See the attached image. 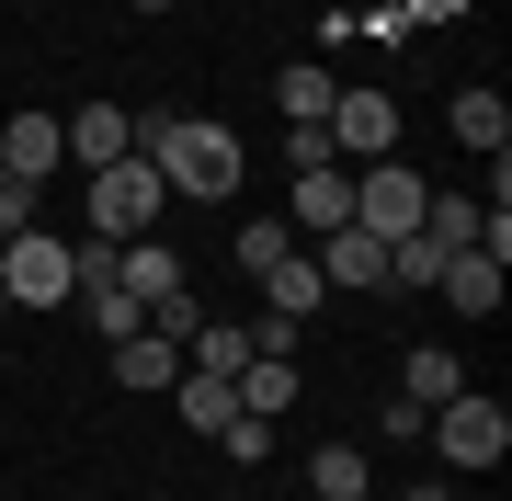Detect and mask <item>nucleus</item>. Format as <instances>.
Instances as JSON below:
<instances>
[{
    "mask_svg": "<svg viewBox=\"0 0 512 501\" xmlns=\"http://www.w3.org/2000/svg\"><path fill=\"white\" fill-rule=\"evenodd\" d=\"M137 160L160 171V194H239V137L205 114H137Z\"/></svg>",
    "mask_w": 512,
    "mask_h": 501,
    "instance_id": "f257e3e1",
    "label": "nucleus"
},
{
    "mask_svg": "<svg viewBox=\"0 0 512 501\" xmlns=\"http://www.w3.org/2000/svg\"><path fill=\"white\" fill-rule=\"evenodd\" d=\"M0 319H12V297H0Z\"/></svg>",
    "mask_w": 512,
    "mask_h": 501,
    "instance_id": "c85d7f7f",
    "label": "nucleus"
},
{
    "mask_svg": "<svg viewBox=\"0 0 512 501\" xmlns=\"http://www.w3.org/2000/svg\"><path fill=\"white\" fill-rule=\"evenodd\" d=\"M456 137L501 160V149H512V103H501V92H456Z\"/></svg>",
    "mask_w": 512,
    "mask_h": 501,
    "instance_id": "a211bd4d",
    "label": "nucleus"
},
{
    "mask_svg": "<svg viewBox=\"0 0 512 501\" xmlns=\"http://www.w3.org/2000/svg\"><path fill=\"white\" fill-rule=\"evenodd\" d=\"M0 297H12V308H57V297H69V240H46V228L0 240Z\"/></svg>",
    "mask_w": 512,
    "mask_h": 501,
    "instance_id": "423d86ee",
    "label": "nucleus"
},
{
    "mask_svg": "<svg viewBox=\"0 0 512 501\" xmlns=\"http://www.w3.org/2000/svg\"><path fill=\"white\" fill-rule=\"evenodd\" d=\"M342 217H353V160H319V171H296V228L319 240V228H342Z\"/></svg>",
    "mask_w": 512,
    "mask_h": 501,
    "instance_id": "ddd939ff",
    "label": "nucleus"
},
{
    "mask_svg": "<svg viewBox=\"0 0 512 501\" xmlns=\"http://www.w3.org/2000/svg\"><path fill=\"white\" fill-rule=\"evenodd\" d=\"M456 388H467V365H456V342H421V353H410V365H399V399L421 410V422H433V410H444V399H456Z\"/></svg>",
    "mask_w": 512,
    "mask_h": 501,
    "instance_id": "9b49d317",
    "label": "nucleus"
},
{
    "mask_svg": "<svg viewBox=\"0 0 512 501\" xmlns=\"http://www.w3.org/2000/svg\"><path fill=\"white\" fill-rule=\"evenodd\" d=\"M308 490L319 501H365V445H319L308 456Z\"/></svg>",
    "mask_w": 512,
    "mask_h": 501,
    "instance_id": "6ab92c4d",
    "label": "nucleus"
},
{
    "mask_svg": "<svg viewBox=\"0 0 512 501\" xmlns=\"http://www.w3.org/2000/svg\"><path fill=\"white\" fill-rule=\"evenodd\" d=\"M330 92H342V69H274V103H285V126H319Z\"/></svg>",
    "mask_w": 512,
    "mask_h": 501,
    "instance_id": "f3484780",
    "label": "nucleus"
},
{
    "mask_svg": "<svg viewBox=\"0 0 512 501\" xmlns=\"http://www.w3.org/2000/svg\"><path fill=\"white\" fill-rule=\"evenodd\" d=\"M160 171H148V160H103L92 171V228H103V240H148V228H160Z\"/></svg>",
    "mask_w": 512,
    "mask_h": 501,
    "instance_id": "39448f33",
    "label": "nucleus"
},
{
    "mask_svg": "<svg viewBox=\"0 0 512 501\" xmlns=\"http://www.w3.org/2000/svg\"><path fill=\"white\" fill-rule=\"evenodd\" d=\"M228 388H239V410H251V422H285V410H296V353H251Z\"/></svg>",
    "mask_w": 512,
    "mask_h": 501,
    "instance_id": "f8f14e48",
    "label": "nucleus"
},
{
    "mask_svg": "<svg viewBox=\"0 0 512 501\" xmlns=\"http://www.w3.org/2000/svg\"><path fill=\"white\" fill-rule=\"evenodd\" d=\"M262 297H274V319H319L330 285H319V262H308V251H285L274 274H262Z\"/></svg>",
    "mask_w": 512,
    "mask_h": 501,
    "instance_id": "dca6fc26",
    "label": "nucleus"
},
{
    "mask_svg": "<svg viewBox=\"0 0 512 501\" xmlns=\"http://www.w3.org/2000/svg\"><path fill=\"white\" fill-rule=\"evenodd\" d=\"M183 365H205V376H239V365H251V331H228V319H205V331L183 342Z\"/></svg>",
    "mask_w": 512,
    "mask_h": 501,
    "instance_id": "aec40b11",
    "label": "nucleus"
},
{
    "mask_svg": "<svg viewBox=\"0 0 512 501\" xmlns=\"http://www.w3.org/2000/svg\"><path fill=\"white\" fill-rule=\"evenodd\" d=\"M421 433L444 445V467H501V445H512V410H501L490 388H456V399L433 410V422H421Z\"/></svg>",
    "mask_w": 512,
    "mask_h": 501,
    "instance_id": "f03ea898",
    "label": "nucleus"
},
{
    "mask_svg": "<svg viewBox=\"0 0 512 501\" xmlns=\"http://www.w3.org/2000/svg\"><path fill=\"white\" fill-rule=\"evenodd\" d=\"M421 205H433V183H421L410 160H365L353 171V228H376V240H410Z\"/></svg>",
    "mask_w": 512,
    "mask_h": 501,
    "instance_id": "20e7f679",
    "label": "nucleus"
},
{
    "mask_svg": "<svg viewBox=\"0 0 512 501\" xmlns=\"http://www.w3.org/2000/svg\"><path fill=\"white\" fill-rule=\"evenodd\" d=\"M0 183H12V171H0Z\"/></svg>",
    "mask_w": 512,
    "mask_h": 501,
    "instance_id": "c756f323",
    "label": "nucleus"
},
{
    "mask_svg": "<svg viewBox=\"0 0 512 501\" xmlns=\"http://www.w3.org/2000/svg\"><path fill=\"white\" fill-rule=\"evenodd\" d=\"M501 285H512V262H490V251H444L433 297L456 308V319H501Z\"/></svg>",
    "mask_w": 512,
    "mask_h": 501,
    "instance_id": "6e6552de",
    "label": "nucleus"
},
{
    "mask_svg": "<svg viewBox=\"0 0 512 501\" xmlns=\"http://www.w3.org/2000/svg\"><path fill=\"white\" fill-rule=\"evenodd\" d=\"M148 331H160V342H194V331H205V297H194V285H171V297H148Z\"/></svg>",
    "mask_w": 512,
    "mask_h": 501,
    "instance_id": "5701e85b",
    "label": "nucleus"
},
{
    "mask_svg": "<svg viewBox=\"0 0 512 501\" xmlns=\"http://www.w3.org/2000/svg\"><path fill=\"white\" fill-rule=\"evenodd\" d=\"M57 160H69V137H57V114H12V126H0V171H12V183H46Z\"/></svg>",
    "mask_w": 512,
    "mask_h": 501,
    "instance_id": "1a4fd4ad",
    "label": "nucleus"
},
{
    "mask_svg": "<svg viewBox=\"0 0 512 501\" xmlns=\"http://www.w3.org/2000/svg\"><path fill=\"white\" fill-rule=\"evenodd\" d=\"M319 137H330L342 160H387V149H399V92L342 80V92H330V114H319Z\"/></svg>",
    "mask_w": 512,
    "mask_h": 501,
    "instance_id": "7ed1b4c3",
    "label": "nucleus"
},
{
    "mask_svg": "<svg viewBox=\"0 0 512 501\" xmlns=\"http://www.w3.org/2000/svg\"><path fill=\"white\" fill-rule=\"evenodd\" d=\"M308 262H319L330 297H387V240H376V228H353V217H342V228H319V251H308Z\"/></svg>",
    "mask_w": 512,
    "mask_h": 501,
    "instance_id": "0eeeda50",
    "label": "nucleus"
},
{
    "mask_svg": "<svg viewBox=\"0 0 512 501\" xmlns=\"http://www.w3.org/2000/svg\"><path fill=\"white\" fill-rule=\"evenodd\" d=\"M285 251H296V228H285V217H262V228H239V274H274Z\"/></svg>",
    "mask_w": 512,
    "mask_h": 501,
    "instance_id": "b1692460",
    "label": "nucleus"
},
{
    "mask_svg": "<svg viewBox=\"0 0 512 501\" xmlns=\"http://www.w3.org/2000/svg\"><path fill=\"white\" fill-rule=\"evenodd\" d=\"M171 399H183V422H194V433H228V422H239V388H228V376H205V365L171 376Z\"/></svg>",
    "mask_w": 512,
    "mask_h": 501,
    "instance_id": "4468645a",
    "label": "nucleus"
},
{
    "mask_svg": "<svg viewBox=\"0 0 512 501\" xmlns=\"http://www.w3.org/2000/svg\"><path fill=\"white\" fill-rule=\"evenodd\" d=\"M35 228V183H0V240H23Z\"/></svg>",
    "mask_w": 512,
    "mask_h": 501,
    "instance_id": "a878e982",
    "label": "nucleus"
},
{
    "mask_svg": "<svg viewBox=\"0 0 512 501\" xmlns=\"http://www.w3.org/2000/svg\"><path fill=\"white\" fill-rule=\"evenodd\" d=\"M399 501H456V490H444V479H421V490H399Z\"/></svg>",
    "mask_w": 512,
    "mask_h": 501,
    "instance_id": "bb28decb",
    "label": "nucleus"
},
{
    "mask_svg": "<svg viewBox=\"0 0 512 501\" xmlns=\"http://www.w3.org/2000/svg\"><path fill=\"white\" fill-rule=\"evenodd\" d=\"M57 137H69V160H126L137 149V126H126V103H80V114H57Z\"/></svg>",
    "mask_w": 512,
    "mask_h": 501,
    "instance_id": "9d476101",
    "label": "nucleus"
},
{
    "mask_svg": "<svg viewBox=\"0 0 512 501\" xmlns=\"http://www.w3.org/2000/svg\"><path fill=\"white\" fill-rule=\"evenodd\" d=\"M114 376H126V388H171V376H183V342L126 331V342H114Z\"/></svg>",
    "mask_w": 512,
    "mask_h": 501,
    "instance_id": "2eb2a0df",
    "label": "nucleus"
},
{
    "mask_svg": "<svg viewBox=\"0 0 512 501\" xmlns=\"http://www.w3.org/2000/svg\"><path fill=\"white\" fill-rule=\"evenodd\" d=\"M421 240H433V251H467V240H478V205L433 194V205H421Z\"/></svg>",
    "mask_w": 512,
    "mask_h": 501,
    "instance_id": "4be33fe9",
    "label": "nucleus"
},
{
    "mask_svg": "<svg viewBox=\"0 0 512 501\" xmlns=\"http://www.w3.org/2000/svg\"><path fill=\"white\" fill-rule=\"evenodd\" d=\"M217 445H228V456H239V467H262V456H274V422H251V410H239V422H228V433H217Z\"/></svg>",
    "mask_w": 512,
    "mask_h": 501,
    "instance_id": "393cba45",
    "label": "nucleus"
},
{
    "mask_svg": "<svg viewBox=\"0 0 512 501\" xmlns=\"http://www.w3.org/2000/svg\"><path fill=\"white\" fill-rule=\"evenodd\" d=\"M137 12H171V0H137Z\"/></svg>",
    "mask_w": 512,
    "mask_h": 501,
    "instance_id": "cd10ccee",
    "label": "nucleus"
},
{
    "mask_svg": "<svg viewBox=\"0 0 512 501\" xmlns=\"http://www.w3.org/2000/svg\"><path fill=\"white\" fill-rule=\"evenodd\" d=\"M433 274H444V251L421 240V228H410V240H387V285H399V297H421Z\"/></svg>",
    "mask_w": 512,
    "mask_h": 501,
    "instance_id": "412c9836",
    "label": "nucleus"
}]
</instances>
